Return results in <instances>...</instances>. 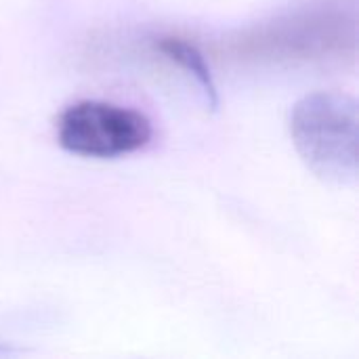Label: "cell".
Listing matches in <instances>:
<instances>
[{
    "instance_id": "cell-1",
    "label": "cell",
    "mask_w": 359,
    "mask_h": 359,
    "mask_svg": "<svg viewBox=\"0 0 359 359\" xmlns=\"http://www.w3.org/2000/svg\"><path fill=\"white\" fill-rule=\"evenodd\" d=\"M292 143L320 179L347 185L359 172V114L351 95L320 90L303 97L290 111Z\"/></svg>"
},
{
    "instance_id": "cell-2",
    "label": "cell",
    "mask_w": 359,
    "mask_h": 359,
    "mask_svg": "<svg viewBox=\"0 0 359 359\" xmlns=\"http://www.w3.org/2000/svg\"><path fill=\"white\" fill-rule=\"evenodd\" d=\"M59 145L84 158H118L139 151L151 139V122L137 109L78 101L63 109L57 122Z\"/></svg>"
},
{
    "instance_id": "cell-3",
    "label": "cell",
    "mask_w": 359,
    "mask_h": 359,
    "mask_svg": "<svg viewBox=\"0 0 359 359\" xmlns=\"http://www.w3.org/2000/svg\"><path fill=\"white\" fill-rule=\"evenodd\" d=\"M156 46L172 63H177L183 72H187V76H191L196 80V84L200 86V90L204 95L206 105L210 109H217L219 107V90H217L212 72H210L202 50L196 44H191V42H187L183 38H175V36L160 38Z\"/></svg>"
},
{
    "instance_id": "cell-4",
    "label": "cell",
    "mask_w": 359,
    "mask_h": 359,
    "mask_svg": "<svg viewBox=\"0 0 359 359\" xmlns=\"http://www.w3.org/2000/svg\"><path fill=\"white\" fill-rule=\"evenodd\" d=\"M19 353H23V351H21V349H15V347H11V345L0 343V358H11V355H19Z\"/></svg>"
}]
</instances>
